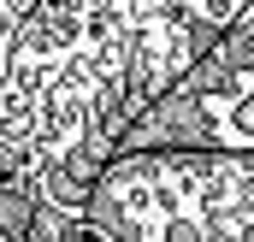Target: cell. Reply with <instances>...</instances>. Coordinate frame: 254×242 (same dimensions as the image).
<instances>
[{
  "instance_id": "3",
  "label": "cell",
  "mask_w": 254,
  "mask_h": 242,
  "mask_svg": "<svg viewBox=\"0 0 254 242\" xmlns=\"http://www.w3.org/2000/svg\"><path fill=\"white\" fill-rule=\"evenodd\" d=\"M125 154H254V0L219 48L130 130Z\"/></svg>"
},
{
  "instance_id": "1",
  "label": "cell",
  "mask_w": 254,
  "mask_h": 242,
  "mask_svg": "<svg viewBox=\"0 0 254 242\" xmlns=\"http://www.w3.org/2000/svg\"><path fill=\"white\" fill-rule=\"evenodd\" d=\"M249 0L225 6H0V166L36 213H89L148 119Z\"/></svg>"
},
{
  "instance_id": "2",
  "label": "cell",
  "mask_w": 254,
  "mask_h": 242,
  "mask_svg": "<svg viewBox=\"0 0 254 242\" xmlns=\"http://www.w3.org/2000/svg\"><path fill=\"white\" fill-rule=\"evenodd\" d=\"M89 213L119 242H254V154H125Z\"/></svg>"
}]
</instances>
